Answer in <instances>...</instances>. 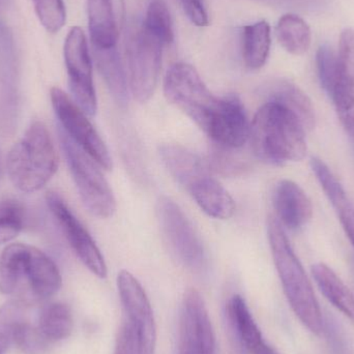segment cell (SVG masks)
<instances>
[{"mask_svg": "<svg viewBox=\"0 0 354 354\" xmlns=\"http://www.w3.org/2000/svg\"><path fill=\"white\" fill-rule=\"evenodd\" d=\"M229 319L243 346L250 354H278L264 340L245 299L233 295L227 304Z\"/></svg>", "mask_w": 354, "mask_h": 354, "instance_id": "cell-18", "label": "cell"}, {"mask_svg": "<svg viewBox=\"0 0 354 354\" xmlns=\"http://www.w3.org/2000/svg\"><path fill=\"white\" fill-rule=\"evenodd\" d=\"M46 202L77 257L95 276L105 279L108 274L107 264L101 251L64 198L56 192H49L46 196Z\"/></svg>", "mask_w": 354, "mask_h": 354, "instance_id": "cell-12", "label": "cell"}, {"mask_svg": "<svg viewBox=\"0 0 354 354\" xmlns=\"http://www.w3.org/2000/svg\"><path fill=\"white\" fill-rule=\"evenodd\" d=\"M37 328L49 343L66 340L74 328L71 308L64 303L49 304L41 309Z\"/></svg>", "mask_w": 354, "mask_h": 354, "instance_id": "cell-26", "label": "cell"}, {"mask_svg": "<svg viewBox=\"0 0 354 354\" xmlns=\"http://www.w3.org/2000/svg\"><path fill=\"white\" fill-rule=\"evenodd\" d=\"M312 274L326 299L354 322V295L336 272L326 264L317 263L312 268Z\"/></svg>", "mask_w": 354, "mask_h": 354, "instance_id": "cell-24", "label": "cell"}, {"mask_svg": "<svg viewBox=\"0 0 354 354\" xmlns=\"http://www.w3.org/2000/svg\"><path fill=\"white\" fill-rule=\"evenodd\" d=\"M279 43L289 53L301 55L311 45V29L301 17L295 14L284 15L277 25Z\"/></svg>", "mask_w": 354, "mask_h": 354, "instance_id": "cell-27", "label": "cell"}, {"mask_svg": "<svg viewBox=\"0 0 354 354\" xmlns=\"http://www.w3.org/2000/svg\"><path fill=\"white\" fill-rule=\"evenodd\" d=\"M268 234L274 266L291 309L310 332L322 334L324 318L313 287L276 218L268 220Z\"/></svg>", "mask_w": 354, "mask_h": 354, "instance_id": "cell-2", "label": "cell"}, {"mask_svg": "<svg viewBox=\"0 0 354 354\" xmlns=\"http://www.w3.org/2000/svg\"><path fill=\"white\" fill-rule=\"evenodd\" d=\"M232 149L218 147L214 149L207 165L209 170L223 176H236L239 172L245 169V163H241L236 158L231 155Z\"/></svg>", "mask_w": 354, "mask_h": 354, "instance_id": "cell-35", "label": "cell"}, {"mask_svg": "<svg viewBox=\"0 0 354 354\" xmlns=\"http://www.w3.org/2000/svg\"><path fill=\"white\" fill-rule=\"evenodd\" d=\"M27 214L24 205L18 200L0 201V245L14 241L24 229Z\"/></svg>", "mask_w": 354, "mask_h": 354, "instance_id": "cell-29", "label": "cell"}, {"mask_svg": "<svg viewBox=\"0 0 354 354\" xmlns=\"http://www.w3.org/2000/svg\"><path fill=\"white\" fill-rule=\"evenodd\" d=\"M57 169V153L49 131L43 122H35L6 158L10 183L23 193H35L51 180Z\"/></svg>", "mask_w": 354, "mask_h": 354, "instance_id": "cell-3", "label": "cell"}, {"mask_svg": "<svg viewBox=\"0 0 354 354\" xmlns=\"http://www.w3.org/2000/svg\"><path fill=\"white\" fill-rule=\"evenodd\" d=\"M250 124L245 106L236 95L221 97L220 105L205 133L216 147L237 149L249 140Z\"/></svg>", "mask_w": 354, "mask_h": 354, "instance_id": "cell-14", "label": "cell"}, {"mask_svg": "<svg viewBox=\"0 0 354 354\" xmlns=\"http://www.w3.org/2000/svg\"><path fill=\"white\" fill-rule=\"evenodd\" d=\"M324 334L330 354H354L353 341L336 318L326 315L324 318Z\"/></svg>", "mask_w": 354, "mask_h": 354, "instance_id": "cell-34", "label": "cell"}, {"mask_svg": "<svg viewBox=\"0 0 354 354\" xmlns=\"http://www.w3.org/2000/svg\"><path fill=\"white\" fill-rule=\"evenodd\" d=\"M183 12L187 15L192 23L196 26H207L208 20L207 10L205 8L203 0H179Z\"/></svg>", "mask_w": 354, "mask_h": 354, "instance_id": "cell-36", "label": "cell"}, {"mask_svg": "<svg viewBox=\"0 0 354 354\" xmlns=\"http://www.w3.org/2000/svg\"><path fill=\"white\" fill-rule=\"evenodd\" d=\"M147 32L159 39L164 46L170 45L174 39V25L167 4L163 0H153L147 8L142 23Z\"/></svg>", "mask_w": 354, "mask_h": 354, "instance_id": "cell-28", "label": "cell"}, {"mask_svg": "<svg viewBox=\"0 0 354 354\" xmlns=\"http://www.w3.org/2000/svg\"><path fill=\"white\" fill-rule=\"evenodd\" d=\"M216 338L205 301L199 291L187 289L181 306L179 354H214Z\"/></svg>", "mask_w": 354, "mask_h": 354, "instance_id": "cell-13", "label": "cell"}, {"mask_svg": "<svg viewBox=\"0 0 354 354\" xmlns=\"http://www.w3.org/2000/svg\"><path fill=\"white\" fill-rule=\"evenodd\" d=\"M1 1H6V0H1Z\"/></svg>", "mask_w": 354, "mask_h": 354, "instance_id": "cell-40", "label": "cell"}, {"mask_svg": "<svg viewBox=\"0 0 354 354\" xmlns=\"http://www.w3.org/2000/svg\"><path fill=\"white\" fill-rule=\"evenodd\" d=\"M268 101H274L288 108L301 120L306 131L315 126V112L308 95L297 85L286 80L272 81L263 89Z\"/></svg>", "mask_w": 354, "mask_h": 354, "instance_id": "cell-22", "label": "cell"}, {"mask_svg": "<svg viewBox=\"0 0 354 354\" xmlns=\"http://www.w3.org/2000/svg\"><path fill=\"white\" fill-rule=\"evenodd\" d=\"M164 93L168 102L207 132L220 99L212 95L193 66L185 62L174 64L164 79Z\"/></svg>", "mask_w": 354, "mask_h": 354, "instance_id": "cell-6", "label": "cell"}, {"mask_svg": "<svg viewBox=\"0 0 354 354\" xmlns=\"http://www.w3.org/2000/svg\"><path fill=\"white\" fill-rule=\"evenodd\" d=\"M270 26L266 21H259L243 27V56L250 70H259L270 55Z\"/></svg>", "mask_w": 354, "mask_h": 354, "instance_id": "cell-25", "label": "cell"}, {"mask_svg": "<svg viewBox=\"0 0 354 354\" xmlns=\"http://www.w3.org/2000/svg\"><path fill=\"white\" fill-rule=\"evenodd\" d=\"M68 87L75 103L89 116L97 113V100L93 79V64L84 31L71 28L64 48Z\"/></svg>", "mask_w": 354, "mask_h": 354, "instance_id": "cell-11", "label": "cell"}, {"mask_svg": "<svg viewBox=\"0 0 354 354\" xmlns=\"http://www.w3.org/2000/svg\"><path fill=\"white\" fill-rule=\"evenodd\" d=\"M187 191L199 207L212 218L227 220L234 214V200L210 174L198 179Z\"/></svg>", "mask_w": 354, "mask_h": 354, "instance_id": "cell-20", "label": "cell"}, {"mask_svg": "<svg viewBox=\"0 0 354 354\" xmlns=\"http://www.w3.org/2000/svg\"><path fill=\"white\" fill-rule=\"evenodd\" d=\"M97 68L111 93L114 101L120 106L128 103V82L118 47L100 49L93 48Z\"/></svg>", "mask_w": 354, "mask_h": 354, "instance_id": "cell-23", "label": "cell"}, {"mask_svg": "<svg viewBox=\"0 0 354 354\" xmlns=\"http://www.w3.org/2000/svg\"><path fill=\"white\" fill-rule=\"evenodd\" d=\"M274 205L279 222L290 230H297L307 225L313 214L307 194L293 181L285 179L277 185Z\"/></svg>", "mask_w": 354, "mask_h": 354, "instance_id": "cell-17", "label": "cell"}, {"mask_svg": "<svg viewBox=\"0 0 354 354\" xmlns=\"http://www.w3.org/2000/svg\"><path fill=\"white\" fill-rule=\"evenodd\" d=\"M89 33L93 48L116 47L124 25V0H86Z\"/></svg>", "mask_w": 354, "mask_h": 354, "instance_id": "cell-16", "label": "cell"}, {"mask_svg": "<svg viewBox=\"0 0 354 354\" xmlns=\"http://www.w3.org/2000/svg\"><path fill=\"white\" fill-rule=\"evenodd\" d=\"M24 282L35 297L47 299L60 290L62 278L47 254L32 245L10 243L0 255V283L16 292Z\"/></svg>", "mask_w": 354, "mask_h": 354, "instance_id": "cell-4", "label": "cell"}, {"mask_svg": "<svg viewBox=\"0 0 354 354\" xmlns=\"http://www.w3.org/2000/svg\"><path fill=\"white\" fill-rule=\"evenodd\" d=\"M316 64H317L320 84L330 97L335 86H336L337 79H338V53H336L328 46H322L316 54Z\"/></svg>", "mask_w": 354, "mask_h": 354, "instance_id": "cell-32", "label": "cell"}, {"mask_svg": "<svg viewBox=\"0 0 354 354\" xmlns=\"http://www.w3.org/2000/svg\"><path fill=\"white\" fill-rule=\"evenodd\" d=\"M249 140L254 155L272 165L299 162L307 153L305 127L292 111L274 101L266 102L255 114Z\"/></svg>", "mask_w": 354, "mask_h": 354, "instance_id": "cell-1", "label": "cell"}, {"mask_svg": "<svg viewBox=\"0 0 354 354\" xmlns=\"http://www.w3.org/2000/svg\"><path fill=\"white\" fill-rule=\"evenodd\" d=\"M163 44L145 30L134 26L127 37L129 81L133 97L145 103L153 97L159 79Z\"/></svg>", "mask_w": 354, "mask_h": 354, "instance_id": "cell-7", "label": "cell"}, {"mask_svg": "<svg viewBox=\"0 0 354 354\" xmlns=\"http://www.w3.org/2000/svg\"><path fill=\"white\" fill-rule=\"evenodd\" d=\"M157 214L164 237L176 259L189 270H200L205 261L203 245L180 207L163 196L158 201Z\"/></svg>", "mask_w": 354, "mask_h": 354, "instance_id": "cell-9", "label": "cell"}, {"mask_svg": "<svg viewBox=\"0 0 354 354\" xmlns=\"http://www.w3.org/2000/svg\"><path fill=\"white\" fill-rule=\"evenodd\" d=\"M114 354H137V342L132 326L124 320L118 330Z\"/></svg>", "mask_w": 354, "mask_h": 354, "instance_id": "cell-37", "label": "cell"}, {"mask_svg": "<svg viewBox=\"0 0 354 354\" xmlns=\"http://www.w3.org/2000/svg\"><path fill=\"white\" fill-rule=\"evenodd\" d=\"M52 107L59 122V128L74 141L100 167L112 169V159L103 139L95 130L87 114L62 89L50 91Z\"/></svg>", "mask_w": 354, "mask_h": 354, "instance_id": "cell-8", "label": "cell"}, {"mask_svg": "<svg viewBox=\"0 0 354 354\" xmlns=\"http://www.w3.org/2000/svg\"><path fill=\"white\" fill-rule=\"evenodd\" d=\"M120 301L126 322L132 326L137 342V354H155L157 324L153 307L142 285L128 270L118 276Z\"/></svg>", "mask_w": 354, "mask_h": 354, "instance_id": "cell-10", "label": "cell"}, {"mask_svg": "<svg viewBox=\"0 0 354 354\" xmlns=\"http://www.w3.org/2000/svg\"><path fill=\"white\" fill-rule=\"evenodd\" d=\"M257 1L264 2L270 6L291 8V6H305L306 2L310 1V0H257Z\"/></svg>", "mask_w": 354, "mask_h": 354, "instance_id": "cell-38", "label": "cell"}, {"mask_svg": "<svg viewBox=\"0 0 354 354\" xmlns=\"http://www.w3.org/2000/svg\"><path fill=\"white\" fill-rule=\"evenodd\" d=\"M35 14L44 28L56 33L66 23V12L64 0H32Z\"/></svg>", "mask_w": 354, "mask_h": 354, "instance_id": "cell-31", "label": "cell"}, {"mask_svg": "<svg viewBox=\"0 0 354 354\" xmlns=\"http://www.w3.org/2000/svg\"><path fill=\"white\" fill-rule=\"evenodd\" d=\"M25 317L24 304L10 301L0 307V354H6L14 344L15 332Z\"/></svg>", "mask_w": 354, "mask_h": 354, "instance_id": "cell-30", "label": "cell"}, {"mask_svg": "<svg viewBox=\"0 0 354 354\" xmlns=\"http://www.w3.org/2000/svg\"><path fill=\"white\" fill-rule=\"evenodd\" d=\"M311 167L322 185L324 193L328 196L335 212L340 218L341 224L346 232L347 236L354 245V206L349 200L346 192L341 183L330 171V168L318 159L311 161Z\"/></svg>", "mask_w": 354, "mask_h": 354, "instance_id": "cell-21", "label": "cell"}, {"mask_svg": "<svg viewBox=\"0 0 354 354\" xmlns=\"http://www.w3.org/2000/svg\"><path fill=\"white\" fill-rule=\"evenodd\" d=\"M48 342L41 336L37 326H32L26 319L17 326L14 336L15 346L26 354H43L47 349Z\"/></svg>", "mask_w": 354, "mask_h": 354, "instance_id": "cell-33", "label": "cell"}, {"mask_svg": "<svg viewBox=\"0 0 354 354\" xmlns=\"http://www.w3.org/2000/svg\"><path fill=\"white\" fill-rule=\"evenodd\" d=\"M58 135L60 147L85 207L97 218H111L116 210L115 198L107 179L100 170L99 164L60 128Z\"/></svg>", "mask_w": 354, "mask_h": 354, "instance_id": "cell-5", "label": "cell"}, {"mask_svg": "<svg viewBox=\"0 0 354 354\" xmlns=\"http://www.w3.org/2000/svg\"><path fill=\"white\" fill-rule=\"evenodd\" d=\"M339 75L330 95L345 131L354 138V30L341 33L339 46Z\"/></svg>", "mask_w": 354, "mask_h": 354, "instance_id": "cell-15", "label": "cell"}, {"mask_svg": "<svg viewBox=\"0 0 354 354\" xmlns=\"http://www.w3.org/2000/svg\"><path fill=\"white\" fill-rule=\"evenodd\" d=\"M159 153L170 174L187 189L198 179L209 174L207 163L181 145H161Z\"/></svg>", "mask_w": 354, "mask_h": 354, "instance_id": "cell-19", "label": "cell"}, {"mask_svg": "<svg viewBox=\"0 0 354 354\" xmlns=\"http://www.w3.org/2000/svg\"><path fill=\"white\" fill-rule=\"evenodd\" d=\"M0 172H1V162H0Z\"/></svg>", "mask_w": 354, "mask_h": 354, "instance_id": "cell-39", "label": "cell"}]
</instances>
